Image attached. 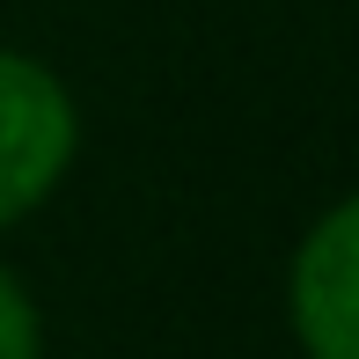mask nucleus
Listing matches in <instances>:
<instances>
[{"mask_svg":"<svg viewBox=\"0 0 359 359\" xmlns=\"http://www.w3.org/2000/svg\"><path fill=\"white\" fill-rule=\"evenodd\" d=\"M81 95L52 59L0 44V242L22 235L81 169Z\"/></svg>","mask_w":359,"mask_h":359,"instance_id":"f257e3e1","label":"nucleus"},{"mask_svg":"<svg viewBox=\"0 0 359 359\" xmlns=\"http://www.w3.org/2000/svg\"><path fill=\"white\" fill-rule=\"evenodd\" d=\"M44 301L22 271L0 257V359H44Z\"/></svg>","mask_w":359,"mask_h":359,"instance_id":"7ed1b4c3","label":"nucleus"},{"mask_svg":"<svg viewBox=\"0 0 359 359\" xmlns=\"http://www.w3.org/2000/svg\"><path fill=\"white\" fill-rule=\"evenodd\" d=\"M279 316L301 359H359V191H337L286 250Z\"/></svg>","mask_w":359,"mask_h":359,"instance_id":"f03ea898","label":"nucleus"}]
</instances>
